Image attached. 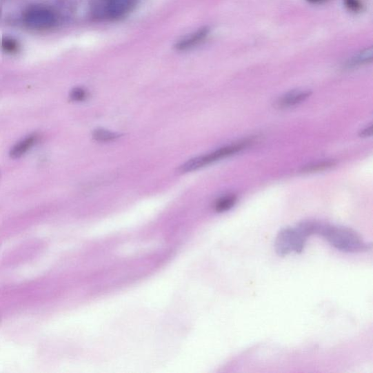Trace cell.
Segmentation results:
<instances>
[{
	"label": "cell",
	"instance_id": "cell-1",
	"mask_svg": "<svg viewBox=\"0 0 373 373\" xmlns=\"http://www.w3.org/2000/svg\"><path fill=\"white\" fill-rule=\"evenodd\" d=\"M316 234L324 236L333 247L344 252H363L370 249L352 229L318 223Z\"/></svg>",
	"mask_w": 373,
	"mask_h": 373
},
{
	"label": "cell",
	"instance_id": "cell-2",
	"mask_svg": "<svg viewBox=\"0 0 373 373\" xmlns=\"http://www.w3.org/2000/svg\"><path fill=\"white\" fill-rule=\"evenodd\" d=\"M135 3L136 0H94L92 14L97 20H117L130 14Z\"/></svg>",
	"mask_w": 373,
	"mask_h": 373
},
{
	"label": "cell",
	"instance_id": "cell-3",
	"mask_svg": "<svg viewBox=\"0 0 373 373\" xmlns=\"http://www.w3.org/2000/svg\"><path fill=\"white\" fill-rule=\"evenodd\" d=\"M308 234L303 223L294 229L287 228L280 231L276 240V250L281 256H285L291 252H303Z\"/></svg>",
	"mask_w": 373,
	"mask_h": 373
},
{
	"label": "cell",
	"instance_id": "cell-4",
	"mask_svg": "<svg viewBox=\"0 0 373 373\" xmlns=\"http://www.w3.org/2000/svg\"><path fill=\"white\" fill-rule=\"evenodd\" d=\"M249 144L248 141L245 143L236 144L234 145H230L225 148L219 149L208 155L200 157L191 159L179 167V172L180 173H188L192 171L197 170L205 165H208L212 163H214L218 160L230 157L243 148H246Z\"/></svg>",
	"mask_w": 373,
	"mask_h": 373
},
{
	"label": "cell",
	"instance_id": "cell-5",
	"mask_svg": "<svg viewBox=\"0 0 373 373\" xmlns=\"http://www.w3.org/2000/svg\"><path fill=\"white\" fill-rule=\"evenodd\" d=\"M23 22L32 30H48L56 24L57 17L53 10L48 8L34 6L25 12Z\"/></svg>",
	"mask_w": 373,
	"mask_h": 373
},
{
	"label": "cell",
	"instance_id": "cell-6",
	"mask_svg": "<svg viewBox=\"0 0 373 373\" xmlns=\"http://www.w3.org/2000/svg\"><path fill=\"white\" fill-rule=\"evenodd\" d=\"M312 95L310 90H294L279 98L274 104L276 109L283 110L294 107L305 101Z\"/></svg>",
	"mask_w": 373,
	"mask_h": 373
},
{
	"label": "cell",
	"instance_id": "cell-7",
	"mask_svg": "<svg viewBox=\"0 0 373 373\" xmlns=\"http://www.w3.org/2000/svg\"><path fill=\"white\" fill-rule=\"evenodd\" d=\"M37 138L36 134H33L19 141V143L11 149L10 152V157L14 159L21 157L34 145Z\"/></svg>",
	"mask_w": 373,
	"mask_h": 373
},
{
	"label": "cell",
	"instance_id": "cell-8",
	"mask_svg": "<svg viewBox=\"0 0 373 373\" xmlns=\"http://www.w3.org/2000/svg\"><path fill=\"white\" fill-rule=\"evenodd\" d=\"M237 199L234 195L226 196L219 199L214 205L215 210L218 212H223L232 208L236 203Z\"/></svg>",
	"mask_w": 373,
	"mask_h": 373
},
{
	"label": "cell",
	"instance_id": "cell-9",
	"mask_svg": "<svg viewBox=\"0 0 373 373\" xmlns=\"http://www.w3.org/2000/svg\"><path fill=\"white\" fill-rule=\"evenodd\" d=\"M336 165L332 161H325L323 162H318L313 164L308 165L301 170L303 173H312L319 171H323L331 168L333 165Z\"/></svg>",
	"mask_w": 373,
	"mask_h": 373
},
{
	"label": "cell",
	"instance_id": "cell-10",
	"mask_svg": "<svg viewBox=\"0 0 373 373\" xmlns=\"http://www.w3.org/2000/svg\"><path fill=\"white\" fill-rule=\"evenodd\" d=\"M93 137L98 141L106 143V141H111L119 139L120 134L105 130H97L93 133Z\"/></svg>",
	"mask_w": 373,
	"mask_h": 373
},
{
	"label": "cell",
	"instance_id": "cell-11",
	"mask_svg": "<svg viewBox=\"0 0 373 373\" xmlns=\"http://www.w3.org/2000/svg\"><path fill=\"white\" fill-rule=\"evenodd\" d=\"M372 59V48L366 49L363 51V52L359 53L355 58H354L350 65L356 66L359 65V64L368 63Z\"/></svg>",
	"mask_w": 373,
	"mask_h": 373
},
{
	"label": "cell",
	"instance_id": "cell-12",
	"mask_svg": "<svg viewBox=\"0 0 373 373\" xmlns=\"http://www.w3.org/2000/svg\"><path fill=\"white\" fill-rule=\"evenodd\" d=\"M2 48L6 53H16L19 48V44L14 38L4 37L2 41Z\"/></svg>",
	"mask_w": 373,
	"mask_h": 373
},
{
	"label": "cell",
	"instance_id": "cell-13",
	"mask_svg": "<svg viewBox=\"0 0 373 373\" xmlns=\"http://www.w3.org/2000/svg\"><path fill=\"white\" fill-rule=\"evenodd\" d=\"M208 30H202L199 32H198L194 35H192L189 38V39H187L185 41H182L181 43H180V46L181 48H184L186 47H188L190 46H192V44H194L196 42L200 41L203 39V38L207 35Z\"/></svg>",
	"mask_w": 373,
	"mask_h": 373
},
{
	"label": "cell",
	"instance_id": "cell-14",
	"mask_svg": "<svg viewBox=\"0 0 373 373\" xmlns=\"http://www.w3.org/2000/svg\"><path fill=\"white\" fill-rule=\"evenodd\" d=\"M86 97V92L81 88H74L70 93V99L74 101H82Z\"/></svg>",
	"mask_w": 373,
	"mask_h": 373
},
{
	"label": "cell",
	"instance_id": "cell-15",
	"mask_svg": "<svg viewBox=\"0 0 373 373\" xmlns=\"http://www.w3.org/2000/svg\"><path fill=\"white\" fill-rule=\"evenodd\" d=\"M344 4L347 8L354 12H357L362 8L359 0H344Z\"/></svg>",
	"mask_w": 373,
	"mask_h": 373
},
{
	"label": "cell",
	"instance_id": "cell-16",
	"mask_svg": "<svg viewBox=\"0 0 373 373\" xmlns=\"http://www.w3.org/2000/svg\"><path fill=\"white\" fill-rule=\"evenodd\" d=\"M372 132H373V126L372 125H371L370 127L366 128L365 130L360 132L359 135L360 137H368L372 134Z\"/></svg>",
	"mask_w": 373,
	"mask_h": 373
},
{
	"label": "cell",
	"instance_id": "cell-17",
	"mask_svg": "<svg viewBox=\"0 0 373 373\" xmlns=\"http://www.w3.org/2000/svg\"><path fill=\"white\" fill-rule=\"evenodd\" d=\"M307 1L311 3H320L325 1V0H307Z\"/></svg>",
	"mask_w": 373,
	"mask_h": 373
}]
</instances>
